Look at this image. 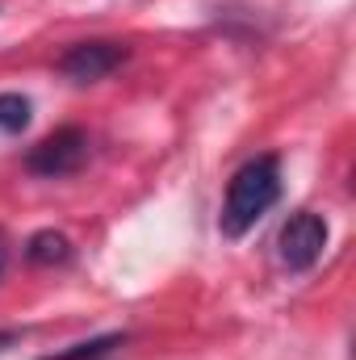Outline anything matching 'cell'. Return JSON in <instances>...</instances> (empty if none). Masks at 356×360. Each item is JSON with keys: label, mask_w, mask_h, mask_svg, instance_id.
I'll use <instances>...</instances> for the list:
<instances>
[{"label": "cell", "mask_w": 356, "mask_h": 360, "mask_svg": "<svg viewBox=\"0 0 356 360\" xmlns=\"http://www.w3.org/2000/svg\"><path fill=\"white\" fill-rule=\"evenodd\" d=\"M327 218L310 214V210H298L285 226H281V239H276V252H281V264L289 272H306L319 264V256L327 252Z\"/></svg>", "instance_id": "obj_3"}, {"label": "cell", "mask_w": 356, "mask_h": 360, "mask_svg": "<svg viewBox=\"0 0 356 360\" xmlns=\"http://www.w3.org/2000/svg\"><path fill=\"white\" fill-rule=\"evenodd\" d=\"M4 269H8V252H4V243H0V276H4Z\"/></svg>", "instance_id": "obj_9"}, {"label": "cell", "mask_w": 356, "mask_h": 360, "mask_svg": "<svg viewBox=\"0 0 356 360\" xmlns=\"http://www.w3.org/2000/svg\"><path fill=\"white\" fill-rule=\"evenodd\" d=\"M13 340H17V331H0V352H4V348H8Z\"/></svg>", "instance_id": "obj_8"}, {"label": "cell", "mask_w": 356, "mask_h": 360, "mask_svg": "<svg viewBox=\"0 0 356 360\" xmlns=\"http://www.w3.org/2000/svg\"><path fill=\"white\" fill-rule=\"evenodd\" d=\"M25 256H30V264L55 269V264H68V260H72V243H68V235H59V231H38V235H30Z\"/></svg>", "instance_id": "obj_5"}, {"label": "cell", "mask_w": 356, "mask_h": 360, "mask_svg": "<svg viewBox=\"0 0 356 360\" xmlns=\"http://www.w3.org/2000/svg\"><path fill=\"white\" fill-rule=\"evenodd\" d=\"M281 201V160L276 155H256L248 160L222 197V214H218V231L227 239H243L268 210Z\"/></svg>", "instance_id": "obj_1"}, {"label": "cell", "mask_w": 356, "mask_h": 360, "mask_svg": "<svg viewBox=\"0 0 356 360\" xmlns=\"http://www.w3.org/2000/svg\"><path fill=\"white\" fill-rule=\"evenodd\" d=\"M30 113H34L30 96H21V92H0V130H4V134H21V130L30 126Z\"/></svg>", "instance_id": "obj_6"}, {"label": "cell", "mask_w": 356, "mask_h": 360, "mask_svg": "<svg viewBox=\"0 0 356 360\" xmlns=\"http://www.w3.org/2000/svg\"><path fill=\"white\" fill-rule=\"evenodd\" d=\"M89 160V134L80 126H59L55 134H46L38 147H30L25 155V168L34 176H46V180H59V176H72L80 172Z\"/></svg>", "instance_id": "obj_2"}, {"label": "cell", "mask_w": 356, "mask_h": 360, "mask_svg": "<svg viewBox=\"0 0 356 360\" xmlns=\"http://www.w3.org/2000/svg\"><path fill=\"white\" fill-rule=\"evenodd\" d=\"M126 335L109 331V335H96V340H84V344H72L68 352H55V356H42V360H101L109 348H117Z\"/></svg>", "instance_id": "obj_7"}, {"label": "cell", "mask_w": 356, "mask_h": 360, "mask_svg": "<svg viewBox=\"0 0 356 360\" xmlns=\"http://www.w3.org/2000/svg\"><path fill=\"white\" fill-rule=\"evenodd\" d=\"M126 59H130V51H126L122 42H76V46L59 59V72H63L72 84H96V80L113 76Z\"/></svg>", "instance_id": "obj_4"}]
</instances>
